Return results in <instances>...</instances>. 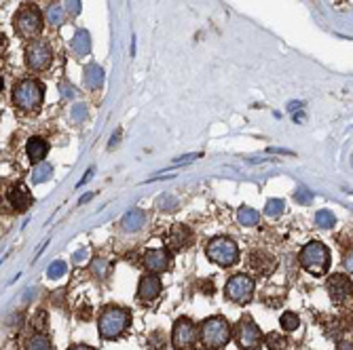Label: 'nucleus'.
<instances>
[{
	"label": "nucleus",
	"instance_id": "f257e3e1",
	"mask_svg": "<svg viewBox=\"0 0 353 350\" xmlns=\"http://www.w3.org/2000/svg\"><path fill=\"white\" fill-rule=\"evenodd\" d=\"M129 323H131L129 312L117 306H108L104 308L100 321H97V331H100L104 340H117L127 331Z\"/></svg>",
	"mask_w": 353,
	"mask_h": 350
},
{
	"label": "nucleus",
	"instance_id": "f03ea898",
	"mask_svg": "<svg viewBox=\"0 0 353 350\" xmlns=\"http://www.w3.org/2000/svg\"><path fill=\"white\" fill-rule=\"evenodd\" d=\"M229 340H231V325L227 323V319L211 316L201 325V342L207 348L211 350L224 348L229 344Z\"/></svg>",
	"mask_w": 353,
	"mask_h": 350
},
{
	"label": "nucleus",
	"instance_id": "7ed1b4c3",
	"mask_svg": "<svg viewBox=\"0 0 353 350\" xmlns=\"http://www.w3.org/2000/svg\"><path fill=\"white\" fill-rule=\"evenodd\" d=\"M328 264H330V253L323 243L319 241H311L307 243L301 251V266L311 272V274H323L328 270Z\"/></svg>",
	"mask_w": 353,
	"mask_h": 350
},
{
	"label": "nucleus",
	"instance_id": "20e7f679",
	"mask_svg": "<svg viewBox=\"0 0 353 350\" xmlns=\"http://www.w3.org/2000/svg\"><path fill=\"white\" fill-rule=\"evenodd\" d=\"M13 102L23 112H36L42 104V87L36 80H23L15 87Z\"/></svg>",
	"mask_w": 353,
	"mask_h": 350
},
{
	"label": "nucleus",
	"instance_id": "39448f33",
	"mask_svg": "<svg viewBox=\"0 0 353 350\" xmlns=\"http://www.w3.org/2000/svg\"><path fill=\"white\" fill-rule=\"evenodd\" d=\"M207 258L218 264V266H233L237 264L239 260V247L235 241L231 239H224V236H220V239H214V241H209L207 245Z\"/></svg>",
	"mask_w": 353,
	"mask_h": 350
},
{
	"label": "nucleus",
	"instance_id": "423d86ee",
	"mask_svg": "<svg viewBox=\"0 0 353 350\" xmlns=\"http://www.w3.org/2000/svg\"><path fill=\"white\" fill-rule=\"evenodd\" d=\"M15 27L23 38H34L42 30V15L36 5H23L15 15Z\"/></svg>",
	"mask_w": 353,
	"mask_h": 350
},
{
	"label": "nucleus",
	"instance_id": "0eeeda50",
	"mask_svg": "<svg viewBox=\"0 0 353 350\" xmlns=\"http://www.w3.org/2000/svg\"><path fill=\"white\" fill-rule=\"evenodd\" d=\"M224 291H227V298L233 300L235 304H246L252 300L254 281L248 274H235V276H231V281L227 283Z\"/></svg>",
	"mask_w": 353,
	"mask_h": 350
},
{
	"label": "nucleus",
	"instance_id": "6e6552de",
	"mask_svg": "<svg viewBox=\"0 0 353 350\" xmlns=\"http://www.w3.org/2000/svg\"><path fill=\"white\" fill-rule=\"evenodd\" d=\"M53 61V53L49 49V45L45 43V40H34V43L28 45L25 49V63L28 68L36 70V72H40V70H47Z\"/></svg>",
	"mask_w": 353,
	"mask_h": 350
},
{
	"label": "nucleus",
	"instance_id": "1a4fd4ad",
	"mask_svg": "<svg viewBox=\"0 0 353 350\" xmlns=\"http://www.w3.org/2000/svg\"><path fill=\"white\" fill-rule=\"evenodd\" d=\"M235 340H237V344L241 346V348L254 350V348H258L260 340H262V333L256 327V323H254L252 319L246 316V319L239 321L237 327H235Z\"/></svg>",
	"mask_w": 353,
	"mask_h": 350
},
{
	"label": "nucleus",
	"instance_id": "9d476101",
	"mask_svg": "<svg viewBox=\"0 0 353 350\" xmlns=\"http://www.w3.org/2000/svg\"><path fill=\"white\" fill-rule=\"evenodd\" d=\"M172 340H174V348L176 350H191L195 346V342H197V327H195L193 321H188V319L176 321Z\"/></svg>",
	"mask_w": 353,
	"mask_h": 350
},
{
	"label": "nucleus",
	"instance_id": "9b49d317",
	"mask_svg": "<svg viewBox=\"0 0 353 350\" xmlns=\"http://www.w3.org/2000/svg\"><path fill=\"white\" fill-rule=\"evenodd\" d=\"M144 266L150 272H165L172 266V256L165 249H150L144 256Z\"/></svg>",
	"mask_w": 353,
	"mask_h": 350
},
{
	"label": "nucleus",
	"instance_id": "f8f14e48",
	"mask_svg": "<svg viewBox=\"0 0 353 350\" xmlns=\"http://www.w3.org/2000/svg\"><path fill=\"white\" fill-rule=\"evenodd\" d=\"M161 278L159 276H144L138 285V298L142 302H152L159 298L161 293Z\"/></svg>",
	"mask_w": 353,
	"mask_h": 350
},
{
	"label": "nucleus",
	"instance_id": "ddd939ff",
	"mask_svg": "<svg viewBox=\"0 0 353 350\" xmlns=\"http://www.w3.org/2000/svg\"><path fill=\"white\" fill-rule=\"evenodd\" d=\"M328 291H330V298L334 302H343L351 291V281L345 274H334L328 281Z\"/></svg>",
	"mask_w": 353,
	"mask_h": 350
},
{
	"label": "nucleus",
	"instance_id": "4468645a",
	"mask_svg": "<svg viewBox=\"0 0 353 350\" xmlns=\"http://www.w3.org/2000/svg\"><path fill=\"white\" fill-rule=\"evenodd\" d=\"M7 199H9L11 207L15 209V211H25V209L30 207V203H32L30 192H28L23 186H15V188H11V190L7 192Z\"/></svg>",
	"mask_w": 353,
	"mask_h": 350
},
{
	"label": "nucleus",
	"instance_id": "2eb2a0df",
	"mask_svg": "<svg viewBox=\"0 0 353 350\" xmlns=\"http://www.w3.org/2000/svg\"><path fill=\"white\" fill-rule=\"evenodd\" d=\"M25 150H28V158H30L34 165H38V163H42V158L47 156L49 144L45 142V139H40V137H32L30 142H28Z\"/></svg>",
	"mask_w": 353,
	"mask_h": 350
},
{
	"label": "nucleus",
	"instance_id": "dca6fc26",
	"mask_svg": "<svg viewBox=\"0 0 353 350\" xmlns=\"http://www.w3.org/2000/svg\"><path fill=\"white\" fill-rule=\"evenodd\" d=\"M144 224H146V211H142V209H131V211L123 217L121 226L127 232H138Z\"/></svg>",
	"mask_w": 353,
	"mask_h": 350
},
{
	"label": "nucleus",
	"instance_id": "f3484780",
	"mask_svg": "<svg viewBox=\"0 0 353 350\" xmlns=\"http://www.w3.org/2000/svg\"><path fill=\"white\" fill-rule=\"evenodd\" d=\"M191 241V230L186 226H180V224H176V226L172 228V232L167 234V243L172 245L174 249H182L186 247Z\"/></svg>",
	"mask_w": 353,
	"mask_h": 350
},
{
	"label": "nucleus",
	"instance_id": "a211bd4d",
	"mask_svg": "<svg viewBox=\"0 0 353 350\" xmlns=\"http://www.w3.org/2000/svg\"><path fill=\"white\" fill-rule=\"evenodd\" d=\"M85 82H87L89 89H102L104 85V70L100 66H87V70H85Z\"/></svg>",
	"mask_w": 353,
	"mask_h": 350
},
{
	"label": "nucleus",
	"instance_id": "6ab92c4d",
	"mask_svg": "<svg viewBox=\"0 0 353 350\" xmlns=\"http://www.w3.org/2000/svg\"><path fill=\"white\" fill-rule=\"evenodd\" d=\"M277 262L271 256H264V253H254L252 258V268H256L260 274H271L275 270Z\"/></svg>",
	"mask_w": 353,
	"mask_h": 350
},
{
	"label": "nucleus",
	"instance_id": "aec40b11",
	"mask_svg": "<svg viewBox=\"0 0 353 350\" xmlns=\"http://www.w3.org/2000/svg\"><path fill=\"white\" fill-rule=\"evenodd\" d=\"M72 49L76 55H87L91 51V36L87 30H78L74 40H72Z\"/></svg>",
	"mask_w": 353,
	"mask_h": 350
},
{
	"label": "nucleus",
	"instance_id": "412c9836",
	"mask_svg": "<svg viewBox=\"0 0 353 350\" xmlns=\"http://www.w3.org/2000/svg\"><path fill=\"white\" fill-rule=\"evenodd\" d=\"M237 219H239V224H241V226H256L258 219H260V215H258L256 209H252V207H241V209H239V213H237Z\"/></svg>",
	"mask_w": 353,
	"mask_h": 350
},
{
	"label": "nucleus",
	"instance_id": "4be33fe9",
	"mask_svg": "<svg viewBox=\"0 0 353 350\" xmlns=\"http://www.w3.org/2000/svg\"><path fill=\"white\" fill-rule=\"evenodd\" d=\"M25 350H53V344L47 335H32L25 340Z\"/></svg>",
	"mask_w": 353,
	"mask_h": 350
},
{
	"label": "nucleus",
	"instance_id": "5701e85b",
	"mask_svg": "<svg viewBox=\"0 0 353 350\" xmlns=\"http://www.w3.org/2000/svg\"><path fill=\"white\" fill-rule=\"evenodd\" d=\"M51 173H53V167L49 163H38L32 173V181L34 184H42V181H47L51 177Z\"/></svg>",
	"mask_w": 353,
	"mask_h": 350
},
{
	"label": "nucleus",
	"instance_id": "b1692460",
	"mask_svg": "<svg viewBox=\"0 0 353 350\" xmlns=\"http://www.w3.org/2000/svg\"><path fill=\"white\" fill-rule=\"evenodd\" d=\"M298 325H301V319H298V314H294V312H284L281 314V327H284L286 331H294V329H298Z\"/></svg>",
	"mask_w": 353,
	"mask_h": 350
},
{
	"label": "nucleus",
	"instance_id": "393cba45",
	"mask_svg": "<svg viewBox=\"0 0 353 350\" xmlns=\"http://www.w3.org/2000/svg\"><path fill=\"white\" fill-rule=\"evenodd\" d=\"M284 209H286L284 201H279V199H271L269 203L264 205V213L269 215V217H277V215L284 213Z\"/></svg>",
	"mask_w": 353,
	"mask_h": 350
},
{
	"label": "nucleus",
	"instance_id": "a878e982",
	"mask_svg": "<svg viewBox=\"0 0 353 350\" xmlns=\"http://www.w3.org/2000/svg\"><path fill=\"white\" fill-rule=\"evenodd\" d=\"M315 224L319 228H332L334 226V215L328 209H321V211L315 213Z\"/></svg>",
	"mask_w": 353,
	"mask_h": 350
},
{
	"label": "nucleus",
	"instance_id": "bb28decb",
	"mask_svg": "<svg viewBox=\"0 0 353 350\" xmlns=\"http://www.w3.org/2000/svg\"><path fill=\"white\" fill-rule=\"evenodd\" d=\"M264 344L269 346L271 350H281V348L286 346V340L281 338V333L273 331V333H266V335H264Z\"/></svg>",
	"mask_w": 353,
	"mask_h": 350
},
{
	"label": "nucleus",
	"instance_id": "cd10ccee",
	"mask_svg": "<svg viewBox=\"0 0 353 350\" xmlns=\"http://www.w3.org/2000/svg\"><path fill=\"white\" fill-rule=\"evenodd\" d=\"M157 205H159L161 211H176V209H178V199L172 197V194H163Z\"/></svg>",
	"mask_w": 353,
	"mask_h": 350
},
{
	"label": "nucleus",
	"instance_id": "c85d7f7f",
	"mask_svg": "<svg viewBox=\"0 0 353 350\" xmlns=\"http://www.w3.org/2000/svg\"><path fill=\"white\" fill-rule=\"evenodd\" d=\"M62 19H64V9H62L60 5H53V7L47 11V21H49L51 25H60Z\"/></svg>",
	"mask_w": 353,
	"mask_h": 350
},
{
	"label": "nucleus",
	"instance_id": "c756f323",
	"mask_svg": "<svg viewBox=\"0 0 353 350\" xmlns=\"http://www.w3.org/2000/svg\"><path fill=\"white\" fill-rule=\"evenodd\" d=\"M64 272H66V264H64L62 260H58V262H53V264L49 266L47 276H49V278H60Z\"/></svg>",
	"mask_w": 353,
	"mask_h": 350
},
{
	"label": "nucleus",
	"instance_id": "7c9ffc66",
	"mask_svg": "<svg viewBox=\"0 0 353 350\" xmlns=\"http://www.w3.org/2000/svg\"><path fill=\"white\" fill-rule=\"evenodd\" d=\"M294 199H296V203H301V205H309L313 201V192H309L307 188H298L296 190V194H294Z\"/></svg>",
	"mask_w": 353,
	"mask_h": 350
},
{
	"label": "nucleus",
	"instance_id": "2f4dec72",
	"mask_svg": "<svg viewBox=\"0 0 353 350\" xmlns=\"http://www.w3.org/2000/svg\"><path fill=\"white\" fill-rule=\"evenodd\" d=\"M93 272H97V274L104 278V276L108 274V264H106L104 260H95V262H93Z\"/></svg>",
	"mask_w": 353,
	"mask_h": 350
},
{
	"label": "nucleus",
	"instance_id": "473e14b6",
	"mask_svg": "<svg viewBox=\"0 0 353 350\" xmlns=\"http://www.w3.org/2000/svg\"><path fill=\"white\" fill-rule=\"evenodd\" d=\"M85 116H87V110H85V106H83V104H80V106H74L72 118H74V120H83Z\"/></svg>",
	"mask_w": 353,
	"mask_h": 350
},
{
	"label": "nucleus",
	"instance_id": "72a5a7b5",
	"mask_svg": "<svg viewBox=\"0 0 353 350\" xmlns=\"http://www.w3.org/2000/svg\"><path fill=\"white\" fill-rule=\"evenodd\" d=\"M66 3H68V11L72 13V15L80 13V0H66Z\"/></svg>",
	"mask_w": 353,
	"mask_h": 350
},
{
	"label": "nucleus",
	"instance_id": "f704fd0d",
	"mask_svg": "<svg viewBox=\"0 0 353 350\" xmlns=\"http://www.w3.org/2000/svg\"><path fill=\"white\" fill-rule=\"evenodd\" d=\"M87 262V249H80L74 253V264H85Z\"/></svg>",
	"mask_w": 353,
	"mask_h": 350
},
{
	"label": "nucleus",
	"instance_id": "c9c22d12",
	"mask_svg": "<svg viewBox=\"0 0 353 350\" xmlns=\"http://www.w3.org/2000/svg\"><path fill=\"white\" fill-rule=\"evenodd\" d=\"M91 173H93V171H91V169H89V171H87V173H85V177H83V179H80V181H78V186H83V184H87V181H89V177H91Z\"/></svg>",
	"mask_w": 353,
	"mask_h": 350
},
{
	"label": "nucleus",
	"instance_id": "e433bc0d",
	"mask_svg": "<svg viewBox=\"0 0 353 350\" xmlns=\"http://www.w3.org/2000/svg\"><path fill=\"white\" fill-rule=\"evenodd\" d=\"M62 91H64V97H72V89H70L68 85H64V87H62Z\"/></svg>",
	"mask_w": 353,
	"mask_h": 350
},
{
	"label": "nucleus",
	"instance_id": "4c0bfd02",
	"mask_svg": "<svg viewBox=\"0 0 353 350\" xmlns=\"http://www.w3.org/2000/svg\"><path fill=\"white\" fill-rule=\"evenodd\" d=\"M68 350H93V348H91V346H80V344H76V346L68 348Z\"/></svg>",
	"mask_w": 353,
	"mask_h": 350
},
{
	"label": "nucleus",
	"instance_id": "58836bf2",
	"mask_svg": "<svg viewBox=\"0 0 353 350\" xmlns=\"http://www.w3.org/2000/svg\"><path fill=\"white\" fill-rule=\"evenodd\" d=\"M338 350H351V344L349 342H341V344H338Z\"/></svg>",
	"mask_w": 353,
	"mask_h": 350
}]
</instances>
